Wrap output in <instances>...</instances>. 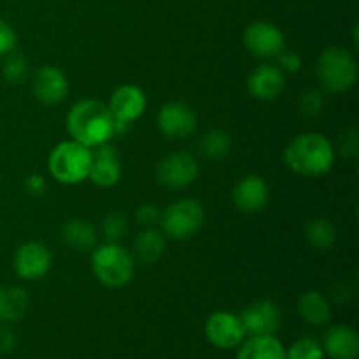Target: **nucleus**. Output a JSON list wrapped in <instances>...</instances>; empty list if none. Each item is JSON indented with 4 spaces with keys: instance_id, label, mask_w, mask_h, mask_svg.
<instances>
[{
    "instance_id": "4468645a",
    "label": "nucleus",
    "mask_w": 359,
    "mask_h": 359,
    "mask_svg": "<svg viewBox=\"0 0 359 359\" xmlns=\"http://www.w3.org/2000/svg\"><path fill=\"white\" fill-rule=\"evenodd\" d=\"M32 91L42 104H62L69 95V81L58 67L42 65L32 79Z\"/></svg>"
},
{
    "instance_id": "c756f323",
    "label": "nucleus",
    "mask_w": 359,
    "mask_h": 359,
    "mask_svg": "<svg viewBox=\"0 0 359 359\" xmlns=\"http://www.w3.org/2000/svg\"><path fill=\"white\" fill-rule=\"evenodd\" d=\"M16 42L18 37L14 28L11 27L6 20L0 18V58L7 56L9 53H13L14 48H16Z\"/></svg>"
},
{
    "instance_id": "5701e85b",
    "label": "nucleus",
    "mask_w": 359,
    "mask_h": 359,
    "mask_svg": "<svg viewBox=\"0 0 359 359\" xmlns=\"http://www.w3.org/2000/svg\"><path fill=\"white\" fill-rule=\"evenodd\" d=\"M231 144H233V140H231L230 133L221 128H214L200 139L198 147L202 156H205L207 160L219 161L224 156H228V153L231 151Z\"/></svg>"
},
{
    "instance_id": "b1692460",
    "label": "nucleus",
    "mask_w": 359,
    "mask_h": 359,
    "mask_svg": "<svg viewBox=\"0 0 359 359\" xmlns=\"http://www.w3.org/2000/svg\"><path fill=\"white\" fill-rule=\"evenodd\" d=\"M305 238L318 251H328L337 242V228L333 226L332 221L323 217L311 219L305 226Z\"/></svg>"
},
{
    "instance_id": "9b49d317",
    "label": "nucleus",
    "mask_w": 359,
    "mask_h": 359,
    "mask_svg": "<svg viewBox=\"0 0 359 359\" xmlns=\"http://www.w3.org/2000/svg\"><path fill=\"white\" fill-rule=\"evenodd\" d=\"M205 335L214 347L230 351L241 346L245 339V332L238 316L231 312H214L205 323Z\"/></svg>"
},
{
    "instance_id": "bb28decb",
    "label": "nucleus",
    "mask_w": 359,
    "mask_h": 359,
    "mask_svg": "<svg viewBox=\"0 0 359 359\" xmlns=\"http://www.w3.org/2000/svg\"><path fill=\"white\" fill-rule=\"evenodd\" d=\"M128 231V221L125 214L121 212H109L102 221V233L109 242H118Z\"/></svg>"
},
{
    "instance_id": "423d86ee",
    "label": "nucleus",
    "mask_w": 359,
    "mask_h": 359,
    "mask_svg": "<svg viewBox=\"0 0 359 359\" xmlns=\"http://www.w3.org/2000/svg\"><path fill=\"white\" fill-rule=\"evenodd\" d=\"M205 221V210L198 200L182 198L170 203L161 216V230L177 241L193 237Z\"/></svg>"
},
{
    "instance_id": "6ab92c4d",
    "label": "nucleus",
    "mask_w": 359,
    "mask_h": 359,
    "mask_svg": "<svg viewBox=\"0 0 359 359\" xmlns=\"http://www.w3.org/2000/svg\"><path fill=\"white\" fill-rule=\"evenodd\" d=\"M237 359H286V347L276 335L251 337L242 342Z\"/></svg>"
},
{
    "instance_id": "20e7f679",
    "label": "nucleus",
    "mask_w": 359,
    "mask_h": 359,
    "mask_svg": "<svg viewBox=\"0 0 359 359\" xmlns=\"http://www.w3.org/2000/svg\"><path fill=\"white\" fill-rule=\"evenodd\" d=\"M316 76L328 93H346L358 81L356 58L340 46L326 48L316 62Z\"/></svg>"
},
{
    "instance_id": "c85d7f7f",
    "label": "nucleus",
    "mask_w": 359,
    "mask_h": 359,
    "mask_svg": "<svg viewBox=\"0 0 359 359\" xmlns=\"http://www.w3.org/2000/svg\"><path fill=\"white\" fill-rule=\"evenodd\" d=\"M298 107L304 112L305 116H318L321 114L323 107H325V97H323V91L316 90V88H309L304 93L300 95V100H298Z\"/></svg>"
},
{
    "instance_id": "a211bd4d",
    "label": "nucleus",
    "mask_w": 359,
    "mask_h": 359,
    "mask_svg": "<svg viewBox=\"0 0 359 359\" xmlns=\"http://www.w3.org/2000/svg\"><path fill=\"white\" fill-rule=\"evenodd\" d=\"M325 356L330 359H358L359 337L351 326L337 325L325 333Z\"/></svg>"
},
{
    "instance_id": "9d476101",
    "label": "nucleus",
    "mask_w": 359,
    "mask_h": 359,
    "mask_svg": "<svg viewBox=\"0 0 359 359\" xmlns=\"http://www.w3.org/2000/svg\"><path fill=\"white\" fill-rule=\"evenodd\" d=\"M238 319H241L245 335H273L280 328L283 314L276 302L259 300L245 307Z\"/></svg>"
},
{
    "instance_id": "f8f14e48",
    "label": "nucleus",
    "mask_w": 359,
    "mask_h": 359,
    "mask_svg": "<svg viewBox=\"0 0 359 359\" xmlns=\"http://www.w3.org/2000/svg\"><path fill=\"white\" fill-rule=\"evenodd\" d=\"M51 251L41 242L21 244L14 252V270L25 280H39L51 269Z\"/></svg>"
},
{
    "instance_id": "f704fd0d",
    "label": "nucleus",
    "mask_w": 359,
    "mask_h": 359,
    "mask_svg": "<svg viewBox=\"0 0 359 359\" xmlns=\"http://www.w3.org/2000/svg\"><path fill=\"white\" fill-rule=\"evenodd\" d=\"M13 346H14L13 332H9V330H2V332H0V349L9 351L13 349Z\"/></svg>"
},
{
    "instance_id": "6e6552de",
    "label": "nucleus",
    "mask_w": 359,
    "mask_h": 359,
    "mask_svg": "<svg viewBox=\"0 0 359 359\" xmlns=\"http://www.w3.org/2000/svg\"><path fill=\"white\" fill-rule=\"evenodd\" d=\"M147 105L146 93L139 86L133 84H123L116 88L114 93L111 95L109 109L116 121V133L125 132L128 125L144 114Z\"/></svg>"
},
{
    "instance_id": "0eeeda50",
    "label": "nucleus",
    "mask_w": 359,
    "mask_h": 359,
    "mask_svg": "<svg viewBox=\"0 0 359 359\" xmlns=\"http://www.w3.org/2000/svg\"><path fill=\"white\" fill-rule=\"evenodd\" d=\"M198 177V163L195 156L186 151H175L161 158L156 167V179L160 184L170 189L188 188Z\"/></svg>"
},
{
    "instance_id": "393cba45",
    "label": "nucleus",
    "mask_w": 359,
    "mask_h": 359,
    "mask_svg": "<svg viewBox=\"0 0 359 359\" xmlns=\"http://www.w3.org/2000/svg\"><path fill=\"white\" fill-rule=\"evenodd\" d=\"M28 294L23 287H11L0 297V321H18L27 312Z\"/></svg>"
},
{
    "instance_id": "f257e3e1",
    "label": "nucleus",
    "mask_w": 359,
    "mask_h": 359,
    "mask_svg": "<svg viewBox=\"0 0 359 359\" xmlns=\"http://www.w3.org/2000/svg\"><path fill=\"white\" fill-rule=\"evenodd\" d=\"M67 128L72 140L90 149L107 144L116 135V121L109 105L93 98H84L70 107Z\"/></svg>"
},
{
    "instance_id": "72a5a7b5",
    "label": "nucleus",
    "mask_w": 359,
    "mask_h": 359,
    "mask_svg": "<svg viewBox=\"0 0 359 359\" xmlns=\"http://www.w3.org/2000/svg\"><path fill=\"white\" fill-rule=\"evenodd\" d=\"M25 188H27V191L30 193V195H42L46 189V181L41 175L32 174L30 177L25 181Z\"/></svg>"
},
{
    "instance_id": "412c9836",
    "label": "nucleus",
    "mask_w": 359,
    "mask_h": 359,
    "mask_svg": "<svg viewBox=\"0 0 359 359\" xmlns=\"http://www.w3.org/2000/svg\"><path fill=\"white\" fill-rule=\"evenodd\" d=\"M133 251H135V258L140 263H146V265L147 263H154L163 255L165 237L161 235V231L146 228L133 241Z\"/></svg>"
},
{
    "instance_id": "2f4dec72",
    "label": "nucleus",
    "mask_w": 359,
    "mask_h": 359,
    "mask_svg": "<svg viewBox=\"0 0 359 359\" xmlns=\"http://www.w3.org/2000/svg\"><path fill=\"white\" fill-rule=\"evenodd\" d=\"M277 60H279V69L283 70V72L286 70V72L294 74L302 69V58L297 51H286V49H284V51L277 56Z\"/></svg>"
},
{
    "instance_id": "a878e982",
    "label": "nucleus",
    "mask_w": 359,
    "mask_h": 359,
    "mask_svg": "<svg viewBox=\"0 0 359 359\" xmlns=\"http://www.w3.org/2000/svg\"><path fill=\"white\" fill-rule=\"evenodd\" d=\"M286 359H325V351L314 339H300L286 351Z\"/></svg>"
},
{
    "instance_id": "c9c22d12",
    "label": "nucleus",
    "mask_w": 359,
    "mask_h": 359,
    "mask_svg": "<svg viewBox=\"0 0 359 359\" xmlns=\"http://www.w3.org/2000/svg\"><path fill=\"white\" fill-rule=\"evenodd\" d=\"M2 293H4V290H2V286H0V297H2Z\"/></svg>"
},
{
    "instance_id": "2eb2a0df",
    "label": "nucleus",
    "mask_w": 359,
    "mask_h": 359,
    "mask_svg": "<svg viewBox=\"0 0 359 359\" xmlns=\"http://www.w3.org/2000/svg\"><path fill=\"white\" fill-rule=\"evenodd\" d=\"M119 177H121V161L116 147L109 142L97 146L88 179H91V182L100 188H111L119 181Z\"/></svg>"
},
{
    "instance_id": "dca6fc26",
    "label": "nucleus",
    "mask_w": 359,
    "mask_h": 359,
    "mask_svg": "<svg viewBox=\"0 0 359 359\" xmlns=\"http://www.w3.org/2000/svg\"><path fill=\"white\" fill-rule=\"evenodd\" d=\"M284 72L276 65L263 63L248 77V90L258 100H273L284 90Z\"/></svg>"
},
{
    "instance_id": "ddd939ff",
    "label": "nucleus",
    "mask_w": 359,
    "mask_h": 359,
    "mask_svg": "<svg viewBox=\"0 0 359 359\" xmlns=\"http://www.w3.org/2000/svg\"><path fill=\"white\" fill-rule=\"evenodd\" d=\"M158 128L168 139H184L196 128V116L189 105L182 102H168L161 105L156 116Z\"/></svg>"
},
{
    "instance_id": "7c9ffc66",
    "label": "nucleus",
    "mask_w": 359,
    "mask_h": 359,
    "mask_svg": "<svg viewBox=\"0 0 359 359\" xmlns=\"http://www.w3.org/2000/svg\"><path fill=\"white\" fill-rule=\"evenodd\" d=\"M358 147L359 140L356 130H346V132L339 137V151L344 156H356Z\"/></svg>"
},
{
    "instance_id": "7ed1b4c3",
    "label": "nucleus",
    "mask_w": 359,
    "mask_h": 359,
    "mask_svg": "<svg viewBox=\"0 0 359 359\" xmlns=\"http://www.w3.org/2000/svg\"><path fill=\"white\" fill-rule=\"evenodd\" d=\"M93 151L76 140L60 142L48 160L49 174L60 184L74 186L90 177Z\"/></svg>"
},
{
    "instance_id": "cd10ccee",
    "label": "nucleus",
    "mask_w": 359,
    "mask_h": 359,
    "mask_svg": "<svg viewBox=\"0 0 359 359\" xmlns=\"http://www.w3.org/2000/svg\"><path fill=\"white\" fill-rule=\"evenodd\" d=\"M6 62H4L2 74L9 83H20L28 72V62L21 55L16 53H9L7 56H4Z\"/></svg>"
},
{
    "instance_id": "473e14b6",
    "label": "nucleus",
    "mask_w": 359,
    "mask_h": 359,
    "mask_svg": "<svg viewBox=\"0 0 359 359\" xmlns=\"http://www.w3.org/2000/svg\"><path fill=\"white\" fill-rule=\"evenodd\" d=\"M137 221H139L142 226L151 228L158 219H160V210L154 205H140L135 212Z\"/></svg>"
},
{
    "instance_id": "f03ea898",
    "label": "nucleus",
    "mask_w": 359,
    "mask_h": 359,
    "mask_svg": "<svg viewBox=\"0 0 359 359\" xmlns=\"http://www.w3.org/2000/svg\"><path fill=\"white\" fill-rule=\"evenodd\" d=\"M335 149L323 133L307 132L294 137L284 151L287 167L304 177H319L332 168Z\"/></svg>"
},
{
    "instance_id": "1a4fd4ad",
    "label": "nucleus",
    "mask_w": 359,
    "mask_h": 359,
    "mask_svg": "<svg viewBox=\"0 0 359 359\" xmlns=\"http://www.w3.org/2000/svg\"><path fill=\"white\" fill-rule=\"evenodd\" d=\"M244 44L258 58L272 60L284 51V35L269 21H255L244 30Z\"/></svg>"
},
{
    "instance_id": "f3484780",
    "label": "nucleus",
    "mask_w": 359,
    "mask_h": 359,
    "mask_svg": "<svg viewBox=\"0 0 359 359\" xmlns=\"http://www.w3.org/2000/svg\"><path fill=\"white\" fill-rule=\"evenodd\" d=\"M233 202L244 212H258L269 202V184L262 175H245L235 186Z\"/></svg>"
},
{
    "instance_id": "aec40b11",
    "label": "nucleus",
    "mask_w": 359,
    "mask_h": 359,
    "mask_svg": "<svg viewBox=\"0 0 359 359\" xmlns=\"http://www.w3.org/2000/svg\"><path fill=\"white\" fill-rule=\"evenodd\" d=\"M298 316L311 326H323L330 321V302L318 291H307L298 300Z\"/></svg>"
},
{
    "instance_id": "39448f33",
    "label": "nucleus",
    "mask_w": 359,
    "mask_h": 359,
    "mask_svg": "<svg viewBox=\"0 0 359 359\" xmlns=\"http://www.w3.org/2000/svg\"><path fill=\"white\" fill-rule=\"evenodd\" d=\"M91 269L104 286L118 290L132 280L135 262L133 256L118 242H107L95 249L91 256Z\"/></svg>"
},
{
    "instance_id": "4be33fe9",
    "label": "nucleus",
    "mask_w": 359,
    "mask_h": 359,
    "mask_svg": "<svg viewBox=\"0 0 359 359\" xmlns=\"http://www.w3.org/2000/svg\"><path fill=\"white\" fill-rule=\"evenodd\" d=\"M62 238L67 245L77 251H86L91 249L97 242V231L88 221L84 219H70L63 224Z\"/></svg>"
}]
</instances>
